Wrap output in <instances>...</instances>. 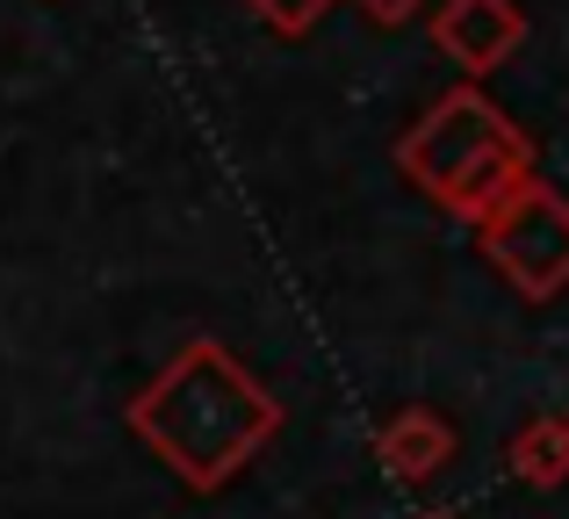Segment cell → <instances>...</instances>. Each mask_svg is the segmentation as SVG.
<instances>
[{"label": "cell", "instance_id": "obj_6", "mask_svg": "<svg viewBox=\"0 0 569 519\" xmlns=\"http://www.w3.org/2000/svg\"><path fill=\"white\" fill-rule=\"evenodd\" d=\"M505 469L533 491H556L569 477V426L562 419H527L512 440H505Z\"/></svg>", "mask_w": 569, "mask_h": 519}, {"label": "cell", "instance_id": "obj_3", "mask_svg": "<svg viewBox=\"0 0 569 519\" xmlns=\"http://www.w3.org/2000/svg\"><path fill=\"white\" fill-rule=\"evenodd\" d=\"M476 253L512 281V296L527 303H548V296L569 289V196L533 173L519 181L498 210L476 217Z\"/></svg>", "mask_w": 569, "mask_h": 519}, {"label": "cell", "instance_id": "obj_7", "mask_svg": "<svg viewBox=\"0 0 569 519\" xmlns=\"http://www.w3.org/2000/svg\"><path fill=\"white\" fill-rule=\"evenodd\" d=\"M252 14H260L267 29H274V37H310V29L325 22V14L339 8V0H246Z\"/></svg>", "mask_w": 569, "mask_h": 519}, {"label": "cell", "instance_id": "obj_5", "mask_svg": "<svg viewBox=\"0 0 569 519\" xmlns=\"http://www.w3.org/2000/svg\"><path fill=\"white\" fill-rule=\"evenodd\" d=\"M455 455H461V433L432 405H403L376 426V462L389 483H432Z\"/></svg>", "mask_w": 569, "mask_h": 519}, {"label": "cell", "instance_id": "obj_9", "mask_svg": "<svg viewBox=\"0 0 569 519\" xmlns=\"http://www.w3.org/2000/svg\"><path fill=\"white\" fill-rule=\"evenodd\" d=\"M426 519H455V512H426Z\"/></svg>", "mask_w": 569, "mask_h": 519}, {"label": "cell", "instance_id": "obj_1", "mask_svg": "<svg viewBox=\"0 0 569 519\" xmlns=\"http://www.w3.org/2000/svg\"><path fill=\"white\" fill-rule=\"evenodd\" d=\"M130 433H138L188 491H223V483L281 433V405L267 397V382L252 376L223 339H188V347L130 397Z\"/></svg>", "mask_w": 569, "mask_h": 519}, {"label": "cell", "instance_id": "obj_4", "mask_svg": "<svg viewBox=\"0 0 569 519\" xmlns=\"http://www.w3.org/2000/svg\"><path fill=\"white\" fill-rule=\"evenodd\" d=\"M432 51L455 58L469 80H483L527 51V8L519 0H432Z\"/></svg>", "mask_w": 569, "mask_h": 519}, {"label": "cell", "instance_id": "obj_2", "mask_svg": "<svg viewBox=\"0 0 569 519\" xmlns=\"http://www.w3.org/2000/svg\"><path fill=\"white\" fill-rule=\"evenodd\" d=\"M397 173L447 217L476 224L519 181H533V138L476 80H461L397 138Z\"/></svg>", "mask_w": 569, "mask_h": 519}, {"label": "cell", "instance_id": "obj_8", "mask_svg": "<svg viewBox=\"0 0 569 519\" xmlns=\"http://www.w3.org/2000/svg\"><path fill=\"white\" fill-rule=\"evenodd\" d=\"M353 8H361L376 29H397V22H411V14L426 8V0H353Z\"/></svg>", "mask_w": 569, "mask_h": 519}]
</instances>
